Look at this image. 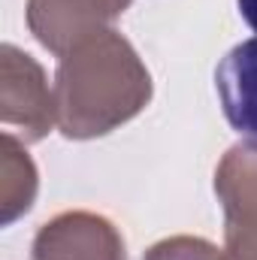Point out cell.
Masks as SVG:
<instances>
[{"label": "cell", "instance_id": "6da1fadb", "mask_svg": "<svg viewBox=\"0 0 257 260\" xmlns=\"http://www.w3.org/2000/svg\"><path fill=\"white\" fill-rule=\"evenodd\" d=\"M55 118L67 139H94L136 118L151 100V73L109 27L70 49L55 73Z\"/></svg>", "mask_w": 257, "mask_h": 260}, {"label": "cell", "instance_id": "7a4b0ae2", "mask_svg": "<svg viewBox=\"0 0 257 260\" xmlns=\"http://www.w3.org/2000/svg\"><path fill=\"white\" fill-rule=\"evenodd\" d=\"M224 209V260H257V145H233L215 170Z\"/></svg>", "mask_w": 257, "mask_h": 260}, {"label": "cell", "instance_id": "3957f363", "mask_svg": "<svg viewBox=\"0 0 257 260\" xmlns=\"http://www.w3.org/2000/svg\"><path fill=\"white\" fill-rule=\"evenodd\" d=\"M0 118L6 127L21 130L24 142H40L58 127L55 91L49 88L43 67L12 43L0 49Z\"/></svg>", "mask_w": 257, "mask_h": 260}, {"label": "cell", "instance_id": "277c9868", "mask_svg": "<svg viewBox=\"0 0 257 260\" xmlns=\"http://www.w3.org/2000/svg\"><path fill=\"white\" fill-rule=\"evenodd\" d=\"M133 0H27L30 34L58 58L82 40L109 30Z\"/></svg>", "mask_w": 257, "mask_h": 260}, {"label": "cell", "instance_id": "5b68a950", "mask_svg": "<svg viewBox=\"0 0 257 260\" xmlns=\"http://www.w3.org/2000/svg\"><path fill=\"white\" fill-rule=\"evenodd\" d=\"M30 260H127V248L103 215L61 212L40 227Z\"/></svg>", "mask_w": 257, "mask_h": 260}, {"label": "cell", "instance_id": "8992f818", "mask_svg": "<svg viewBox=\"0 0 257 260\" xmlns=\"http://www.w3.org/2000/svg\"><path fill=\"white\" fill-rule=\"evenodd\" d=\"M215 91L227 124L257 145V37L233 46L215 70Z\"/></svg>", "mask_w": 257, "mask_h": 260}, {"label": "cell", "instance_id": "52a82bcc", "mask_svg": "<svg viewBox=\"0 0 257 260\" xmlns=\"http://www.w3.org/2000/svg\"><path fill=\"white\" fill-rule=\"evenodd\" d=\"M34 197H37V167L24 142H18L15 133L6 130L0 142V221L12 224L34 206Z\"/></svg>", "mask_w": 257, "mask_h": 260}, {"label": "cell", "instance_id": "ba28073f", "mask_svg": "<svg viewBox=\"0 0 257 260\" xmlns=\"http://www.w3.org/2000/svg\"><path fill=\"white\" fill-rule=\"evenodd\" d=\"M142 260H224V251L200 236H170L151 245Z\"/></svg>", "mask_w": 257, "mask_h": 260}, {"label": "cell", "instance_id": "9c48e42d", "mask_svg": "<svg viewBox=\"0 0 257 260\" xmlns=\"http://www.w3.org/2000/svg\"><path fill=\"white\" fill-rule=\"evenodd\" d=\"M239 3V15L245 18V24L257 34V0H236Z\"/></svg>", "mask_w": 257, "mask_h": 260}]
</instances>
